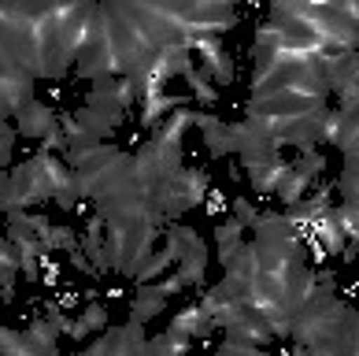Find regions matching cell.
Wrapping results in <instances>:
<instances>
[{
    "instance_id": "cell-8",
    "label": "cell",
    "mask_w": 359,
    "mask_h": 356,
    "mask_svg": "<svg viewBox=\"0 0 359 356\" xmlns=\"http://www.w3.org/2000/svg\"><path fill=\"white\" fill-rule=\"evenodd\" d=\"M215 245H219V263L226 268L237 253H241V245H245V227L241 223H233V219H226L219 223V230H215Z\"/></svg>"
},
{
    "instance_id": "cell-5",
    "label": "cell",
    "mask_w": 359,
    "mask_h": 356,
    "mask_svg": "<svg viewBox=\"0 0 359 356\" xmlns=\"http://www.w3.org/2000/svg\"><path fill=\"white\" fill-rule=\"evenodd\" d=\"M196 126H201L204 145H208V152H211V156H226V152H233V130L226 126L222 119L196 112Z\"/></svg>"
},
{
    "instance_id": "cell-14",
    "label": "cell",
    "mask_w": 359,
    "mask_h": 356,
    "mask_svg": "<svg viewBox=\"0 0 359 356\" xmlns=\"http://www.w3.org/2000/svg\"><path fill=\"white\" fill-rule=\"evenodd\" d=\"M175 279L182 282V289H189V286H204V279H208V256H201V260H182Z\"/></svg>"
},
{
    "instance_id": "cell-13",
    "label": "cell",
    "mask_w": 359,
    "mask_h": 356,
    "mask_svg": "<svg viewBox=\"0 0 359 356\" xmlns=\"http://www.w3.org/2000/svg\"><path fill=\"white\" fill-rule=\"evenodd\" d=\"M45 249H48V253H74V249H78V230L67 227V223L52 227L48 237H45Z\"/></svg>"
},
{
    "instance_id": "cell-7",
    "label": "cell",
    "mask_w": 359,
    "mask_h": 356,
    "mask_svg": "<svg viewBox=\"0 0 359 356\" xmlns=\"http://www.w3.org/2000/svg\"><path fill=\"white\" fill-rule=\"evenodd\" d=\"M163 305H167L163 289H159V286H141V289H137V297H134V305H130V323L152 319V315L163 312Z\"/></svg>"
},
{
    "instance_id": "cell-16",
    "label": "cell",
    "mask_w": 359,
    "mask_h": 356,
    "mask_svg": "<svg viewBox=\"0 0 359 356\" xmlns=\"http://www.w3.org/2000/svg\"><path fill=\"white\" fill-rule=\"evenodd\" d=\"M230 208H233V223H241V227H252V223L259 219L256 204H252L248 197H233V201H230Z\"/></svg>"
},
{
    "instance_id": "cell-19",
    "label": "cell",
    "mask_w": 359,
    "mask_h": 356,
    "mask_svg": "<svg viewBox=\"0 0 359 356\" xmlns=\"http://www.w3.org/2000/svg\"><path fill=\"white\" fill-rule=\"evenodd\" d=\"M8 186H11V175L0 167V208H4V201H8Z\"/></svg>"
},
{
    "instance_id": "cell-3",
    "label": "cell",
    "mask_w": 359,
    "mask_h": 356,
    "mask_svg": "<svg viewBox=\"0 0 359 356\" xmlns=\"http://www.w3.org/2000/svg\"><path fill=\"white\" fill-rule=\"evenodd\" d=\"M196 126V112L193 108H175L163 123L156 126V134H152V141L156 145H175V149H182V138L189 134V130Z\"/></svg>"
},
{
    "instance_id": "cell-9",
    "label": "cell",
    "mask_w": 359,
    "mask_h": 356,
    "mask_svg": "<svg viewBox=\"0 0 359 356\" xmlns=\"http://www.w3.org/2000/svg\"><path fill=\"white\" fill-rule=\"evenodd\" d=\"M15 275H19V249L8 242V237H0V301H11V294H15Z\"/></svg>"
},
{
    "instance_id": "cell-1",
    "label": "cell",
    "mask_w": 359,
    "mask_h": 356,
    "mask_svg": "<svg viewBox=\"0 0 359 356\" xmlns=\"http://www.w3.org/2000/svg\"><path fill=\"white\" fill-rule=\"evenodd\" d=\"M56 126H60V115L52 112L48 104H41V100H30V104H22V108L15 112V134H22V138L45 141Z\"/></svg>"
},
{
    "instance_id": "cell-15",
    "label": "cell",
    "mask_w": 359,
    "mask_h": 356,
    "mask_svg": "<svg viewBox=\"0 0 359 356\" xmlns=\"http://www.w3.org/2000/svg\"><path fill=\"white\" fill-rule=\"evenodd\" d=\"M185 82H189V89H193V97L196 100H201V104H215L219 100V89H211V82H208V78L201 74V71H189V74H185Z\"/></svg>"
},
{
    "instance_id": "cell-11",
    "label": "cell",
    "mask_w": 359,
    "mask_h": 356,
    "mask_svg": "<svg viewBox=\"0 0 359 356\" xmlns=\"http://www.w3.org/2000/svg\"><path fill=\"white\" fill-rule=\"evenodd\" d=\"M248 175H252V190H256V193H274L278 182L289 175V164L285 160H274L267 167H248Z\"/></svg>"
},
{
    "instance_id": "cell-18",
    "label": "cell",
    "mask_w": 359,
    "mask_h": 356,
    "mask_svg": "<svg viewBox=\"0 0 359 356\" xmlns=\"http://www.w3.org/2000/svg\"><path fill=\"white\" fill-rule=\"evenodd\" d=\"M67 256H71V263H74L78 271H86V275H93V268H89V256L82 253V249H74V253H67Z\"/></svg>"
},
{
    "instance_id": "cell-17",
    "label": "cell",
    "mask_w": 359,
    "mask_h": 356,
    "mask_svg": "<svg viewBox=\"0 0 359 356\" xmlns=\"http://www.w3.org/2000/svg\"><path fill=\"white\" fill-rule=\"evenodd\" d=\"M11 145H15V126L0 123V167H8V160H11Z\"/></svg>"
},
{
    "instance_id": "cell-4",
    "label": "cell",
    "mask_w": 359,
    "mask_h": 356,
    "mask_svg": "<svg viewBox=\"0 0 359 356\" xmlns=\"http://www.w3.org/2000/svg\"><path fill=\"white\" fill-rule=\"evenodd\" d=\"M167 331L170 334H182V338H208L211 331H215V323H211V315L201 305H185L175 319H170Z\"/></svg>"
},
{
    "instance_id": "cell-2",
    "label": "cell",
    "mask_w": 359,
    "mask_h": 356,
    "mask_svg": "<svg viewBox=\"0 0 359 356\" xmlns=\"http://www.w3.org/2000/svg\"><path fill=\"white\" fill-rule=\"evenodd\" d=\"M167 253H170V260L175 263H182V260H201V256H208V242L201 234H196L193 227H167Z\"/></svg>"
},
{
    "instance_id": "cell-6",
    "label": "cell",
    "mask_w": 359,
    "mask_h": 356,
    "mask_svg": "<svg viewBox=\"0 0 359 356\" xmlns=\"http://www.w3.org/2000/svg\"><path fill=\"white\" fill-rule=\"evenodd\" d=\"M185 97H175V93H152V97H144V104H141V123L144 126H159L163 123V115L167 112H175V108H185Z\"/></svg>"
},
{
    "instance_id": "cell-10",
    "label": "cell",
    "mask_w": 359,
    "mask_h": 356,
    "mask_svg": "<svg viewBox=\"0 0 359 356\" xmlns=\"http://www.w3.org/2000/svg\"><path fill=\"white\" fill-rule=\"evenodd\" d=\"M311 186H315L311 178H304L300 171H292V167H289V175H285L282 182H278L274 197H278V201H282L285 208H292V204H300L304 197H308V190H311Z\"/></svg>"
},
{
    "instance_id": "cell-12",
    "label": "cell",
    "mask_w": 359,
    "mask_h": 356,
    "mask_svg": "<svg viewBox=\"0 0 359 356\" xmlns=\"http://www.w3.org/2000/svg\"><path fill=\"white\" fill-rule=\"evenodd\" d=\"M104 323H108V308L93 301V305H86V312L74 319V327H71V338L82 341V338H89V331H100Z\"/></svg>"
}]
</instances>
